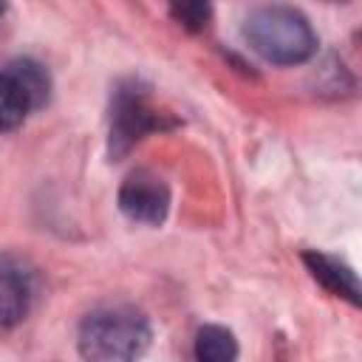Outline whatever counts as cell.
<instances>
[{"mask_svg": "<svg viewBox=\"0 0 362 362\" xmlns=\"http://www.w3.org/2000/svg\"><path fill=\"white\" fill-rule=\"evenodd\" d=\"M153 339L150 320L136 305H99L79 322L76 348L85 362H139Z\"/></svg>", "mask_w": 362, "mask_h": 362, "instance_id": "obj_1", "label": "cell"}, {"mask_svg": "<svg viewBox=\"0 0 362 362\" xmlns=\"http://www.w3.org/2000/svg\"><path fill=\"white\" fill-rule=\"evenodd\" d=\"M243 40L272 65H300L314 57L317 34L294 6H257L243 17Z\"/></svg>", "mask_w": 362, "mask_h": 362, "instance_id": "obj_2", "label": "cell"}, {"mask_svg": "<svg viewBox=\"0 0 362 362\" xmlns=\"http://www.w3.org/2000/svg\"><path fill=\"white\" fill-rule=\"evenodd\" d=\"M167 127L164 113L150 105V88L139 79H124L110 96V158H124L147 133Z\"/></svg>", "mask_w": 362, "mask_h": 362, "instance_id": "obj_3", "label": "cell"}, {"mask_svg": "<svg viewBox=\"0 0 362 362\" xmlns=\"http://www.w3.org/2000/svg\"><path fill=\"white\" fill-rule=\"evenodd\" d=\"M119 209L130 221L144 223V226L164 223V218L170 212V187H167V181L158 173L147 170V167L133 170L119 187Z\"/></svg>", "mask_w": 362, "mask_h": 362, "instance_id": "obj_4", "label": "cell"}, {"mask_svg": "<svg viewBox=\"0 0 362 362\" xmlns=\"http://www.w3.org/2000/svg\"><path fill=\"white\" fill-rule=\"evenodd\" d=\"M37 297L34 266L11 252H0V331L20 325Z\"/></svg>", "mask_w": 362, "mask_h": 362, "instance_id": "obj_5", "label": "cell"}, {"mask_svg": "<svg viewBox=\"0 0 362 362\" xmlns=\"http://www.w3.org/2000/svg\"><path fill=\"white\" fill-rule=\"evenodd\" d=\"M303 263L308 266L311 277L325 291L348 300L351 305H359V283H356V274H354V269L348 263H342L339 257L325 255V252H305Z\"/></svg>", "mask_w": 362, "mask_h": 362, "instance_id": "obj_6", "label": "cell"}, {"mask_svg": "<svg viewBox=\"0 0 362 362\" xmlns=\"http://www.w3.org/2000/svg\"><path fill=\"white\" fill-rule=\"evenodd\" d=\"M37 105L28 96V90L23 88V82L17 79V74L8 68V62L0 68V133L17 130L28 113H34Z\"/></svg>", "mask_w": 362, "mask_h": 362, "instance_id": "obj_7", "label": "cell"}, {"mask_svg": "<svg viewBox=\"0 0 362 362\" xmlns=\"http://www.w3.org/2000/svg\"><path fill=\"white\" fill-rule=\"evenodd\" d=\"M198 362H238V339L223 325H204L195 334Z\"/></svg>", "mask_w": 362, "mask_h": 362, "instance_id": "obj_8", "label": "cell"}, {"mask_svg": "<svg viewBox=\"0 0 362 362\" xmlns=\"http://www.w3.org/2000/svg\"><path fill=\"white\" fill-rule=\"evenodd\" d=\"M170 14L189 31H201L206 23H209V14L212 8L206 3H173L170 6Z\"/></svg>", "mask_w": 362, "mask_h": 362, "instance_id": "obj_9", "label": "cell"}, {"mask_svg": "<svg viewBox=\"0 0 362 362\" xmlns=\"http://www.w3.org/2000/svg\"><path fill=\"white\" fill-rule=\"evenodd\" d=\"M0 14H3V6H0Z\"/></svg>", "mask_w": 362, "mask_h": 362, "instance_id": "obj_10", "label": "cell"}]
</instances>
